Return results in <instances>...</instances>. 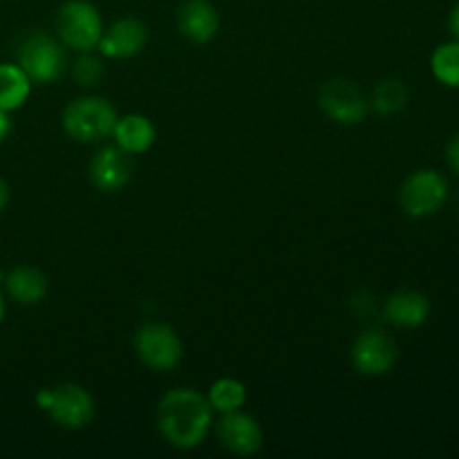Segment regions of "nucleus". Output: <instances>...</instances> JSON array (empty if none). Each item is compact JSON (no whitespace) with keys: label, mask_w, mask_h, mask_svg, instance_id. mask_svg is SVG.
<instances>
[{"label":"nucleus","mask_w":459,"mask_h":459,"mask_svg":"<svg viewBox=\"0 0 459 459\" xmlns=\"http://www.w3.org/2000/svg\"><path fill=\"white\" fill-rule=\"evenodd\" d=\"M213 424V408L209 399L191 388H175L157 403V429L161 437L175 448L191 451L209 435Z\"/></svg>","instance_id":"1"},{"label":"nucleus","mask_w":459,"mask_h":459,"mask_svg":"<svg viewBox=\"0 0 459 459\" xmlns=\"http://www.w3.org/2000/svg\"><path fill=\"white\" fill-rule=\"evenodd\" d=\"M117 119L119 115L108 99L79 97L63 110L61 124L67 137H72L74 142L94 143L110 137Z\"/></svg>","instance_id":"2"},{"label":"nucleus","mask_w":459,"mask_h":459,"mask_svg":"<svg viewBox=\"0 0 459 459\" xmlns=\"http://www.w3.org/2000/svg\"><path fill=\"white\" fill-rule=\"evenodd\" d=\"M448 200V179L435 169H417L399 186V206L408 218H430Z\"/></svg>","instance_id":"3"},{"label":"nucleus","mask_w":459,"mask_h":459,"mask_svg":"<svg viewBox=\"0 0 459 459\" xmlns=\"http://www.w3.org/2000/svg\"><path fill=\"white\" fill-rule=\"evenodd\" d=\"M36 403L40 411L48 412L58 426L67 430L85 429L97 412L92 394L79 384H61L40 390L36 394Z\"/></svg>","instance_id":"4"},{"label":"nucleus","mask_w":459,"mask_h":459,"mask_svg":"<svg viewBox=\"0 0 459 459\" xmlns=\"http://www.w3.org/2000/svg\"><path fill=\"white\" fill-rule=\"evenodd\" d=\"M58 39L76 52H92L103 36V18L88 0H67L56 13Z\"/></svg>","instance_id":"5"},{"label":"nucleus","mask_w":459,"mask_h":459,"mask_svg":"<svg viewBox=\"0 0 459 459\" xmlns=\"http://www.w3.org/2000/svg\"><path fill=\"white\" fill-rule=\"evenodd\" d=\"M18 65L31 83H54L65 74V45L43 31H34L18 48Z\"/></svg>","instance_id":"6"},{"label":"nucleus","mask_w":459,"mask_h":459,"mask_svg":"<svg viewBox=\"0 0 459 459\" xmlns=\"http://www.w3.org/2000/svg\"><path fill=\"white\" fill-rule=\"evenodd\" d=\"M134 352L151 370L169 372L182 361L184 345L178 332L166 323H146L134 334Z\"/></svg>","instance_id":"7"},{"label":"nucleus","mask_w":459,"mask_h":459,"mask_svg":"<svg viewBox=\"0 0 459 459\" xmlns=\"http://www.w3.org/2000/svg\"><path fill=\"white\" fill-rule=\"evenodd\" d=\"M318 106L336 124L357 126L370 112V101L354 81L330 79L318 90Z\"/></svg>","instance_id":"8"},{"label":"nucleus","mask_w":459,"mask_h":459,"mask_svg":"<svg viewBox=\"0 0 459 459\" xmlns=\"http://www.w3.org/2000/svg\"><path fill=\"white\" fill-rule=\"evenodd\" d=\"M350 359H352L354 370L361 372V375L384 377L397 363L399 345L388 332L370 327V330L361 332L354 339L352 350H350Z\"/></svg>","instance_id":"9"},{"label":"nucleus","mask_w":459,"mask_h":459,"mask_svg":"<svg viewBox=\"0 0 459 459\" xmlns=\"http://www.w3.org/2000/svg\"><path fill=\"white\" fill-rule=\"evenodd\" d=\"M133 155L124 148L106 146L90 161V179L103 193H117L133 178Z\"/></svg>","instance_id":"10"},{"label":"nucleus","mask_w":459,"mask_h":459,"mask_svg":"<svg viewBox=\"0 0 459 459\" xmlns=\"http://www.w3.org/2000/svg\"><path fill=\"white\" fill-rule=\"evenodd\" d=\"M148 43V27L139 18H119L99 40V52L106 58H133L143 52Z\"/></svg>","instance_id":"11"},{"label":"nucleus","mask_w":459,"mask_h":459,"mask_svg":"<svg viewBox=\"0 0 459 459\" xmlns=\"http://www.w3.org/2000/svg\"><path fill=\"white\" fill-rule=\"evenodd\" d=\"M218 439L227 451L247 457L260 451L264 435L255 417L242 411H233L227 412L218 424Z\"/></svg>","instance_id":"12"},{"label":"nucleus","mask_w":459,"mask_h":459,"mask_svg":"<svg viewBox=\"0 0 459 459\" xmlns=\"http://www.w3.org/2000/svg\"><path fill=\"white\" fill-rule=\"evenodd\" d=\"M385 321L402 330L421 327L430 316V300L420 290H397L385 299L381 309Z\"/></svg>","instance_id":"13"},{"label":"nucleus","mask_w":459,"mask_h":459,"mask_svg":"<svg viewBox=\"0 0 459 459\" xmlns=\"http://www.w3.org/2000/svg\"><path fill=\"white\" fill-rule=\"evenodd\" d=\"M178 27L191 43L204 45L218 34L220 16L209 0H186L178 12Z\"/></svg>","instance_id":"14"},{"label":"nucleus","mask_w":459,"mask_h":459,"mask_svg":"<svg viewBox=\"0 0 459 459\" xmlns=\"http://www.w3.org/2000/svg\"><path fill=\"white\" fill-rule=\"evenodd\" d=\"M4 291L12 300L21 305H39L43 303L49 291V281L40 269L31 264H21L7 272L4 276Z\"/></svg>","instance_id":"15"},{"label":"nucleus","mask_w":459,"mask_h":459,"mask_svg":"<svg viewBox=\"0 0 459 459\" xmlns=\"http://www.w3.org/2000/svg\"><path fill=\"white\" fill-rule=\"evenodd\" d=\"M112 137H115L117 146L124 148L130 155H143L155 143L157 130L146 115L133 112V115H124L117 119Z\"/></svg>","instance_id":"16"},{"label":"nucleus","mask_w":459,"mask_h":459,"mask_svg":"<svg viewBox=\"0 0 459 459\" xmlns=\"http://www.w3.org/2000/svg\"><path fill=\"white\" fill-rule=\"evenodd\" d=\"M31 92V79L18 63H0V110H18Z\"/></svg>","instance_id":"17"},{"label":"nucleus","mask_w":459,"mask_h":459,"mask_svg":"<svg viewBox=\"0 0 459 459\" xmlns=\"http://www.w3.org/2000/svg\"><path fill=\"white\" fill-rule=\"evenodd\" d=\"M408 99H411V92L402 79H384L377 83L372 92L370 108L377 115L393 117L408 106Z\"/></svg>","instance_id":"18"},{"label":"nucleus","mask_w":459,"mask_h":459,"mask_svg":"<svg viewBox=\"0 0 459 459\" xmlns=\"http://www.w3.org/2000/svg\"><path fill=\"white\" fill-rule=\"evenodd\" d=\"M206 399H209L213 411H220L222 415H227V412L242 411V406L247 402V388L242 381L231 379V377H222V379H218L211 385Z\"/></svg>","instance_id":"19"},{"label":"nucleus","mask_w":459,"mask_h":459,"mask_svg":"<svg viewBox=\"0 0 459 459\" xmlns=\"http://www.w3.org/2000/svg\"><path fill=\"white\" fill-rule=\"evenodd\" d=\"M430 72L446 88H459V40L442 43L430 56Z\"/></svg>","instance_id":"20"},{"label":"nucleus","mask_w":459,"mask_h":459,"mask_svg":"<svg viewBox=\"0 0 459 459\" xmlns=\"http://www.w3.org/2000/svg\"><path fill=\"white\" fill-rule=\"evenodd\" d=\"M103 74H106L103 61L92 52H81V56L72 65V76L81 88H94L103 79Z\"/></svg>","instance_id":"21"},{"label":"nucleus","mask_w":459,"mask_h":459,"mask_svg":"<svg viewBox=\"0 0 459 459\" xmlns=\"http://www.w3.org/2000/svg\"><path fill=\"white\" fill-rule=\"evenodd\" d=\"M446 161H448V169L453 173L459 175V133L453 134L446 143Z\"/></svg>","instance_id":"22"},{"label":"nucleus","mask_w":459,"mask_h":459,"mask_svg":"<svg viewBox=\"0 0 459 459\" xmlns=\"http://www.w3.org/2000/svg\"><path fill=\"white\" fill-rule=\"evenodd\" d=\"M448 31L455 40H459V0L453 4L451 13H448Z\"/></svg>","instance_id":"23"},{"label":"nucleus","mask_w":459,"mask_h":459,"mask_svg":"<svg viewBox=\"0 0 459 459\" xmlns=\"http://www.w3.org/2000/svg\"><path fill=\"white\" fill-rule=\"evenodd\" d=\"M12 133V119H9V112L0 110V143L9 137Z\"/></svg>","instance_id":"24"},{"label":"nucleus","mask_w":459,"mask_h":459,"mask_svg":"<svg viewBox=\"0 0 459 459\" xmlns=\"http://www.w3.org/2000/svg\"><path fill=\"white\" fill-rule=\"evenodd\" d=\"M7 204H9V184L0 178V213H3Z\"/></svg>","instance_id":"25"},{"label":"nucleus","mask_w":459,"mask_h":459,"mask_svg":"<svg viewBox=\"0 0 459 459\" xmlns=\"http://www.w3.org/2000/svg\"><path fill=\"white\" fill-rule=\"evenodd\" d=\"M3 318H4V296L3 291H0V323H3Z\"/></svg>","instance_id":"26"},{"label":"nucleus","mask_w":459,"mask_h":459,"mask_svg":"<svg viewBox=\"0 0 459 459\" xmlns=\"http://www.w3.org/2000/svg\"><path fill=\"white\" fill-rule=\"evenodd\" d=\"M457 213H459V195H457Z\"/></svg>","instance_id":"27"}]
</instances>
